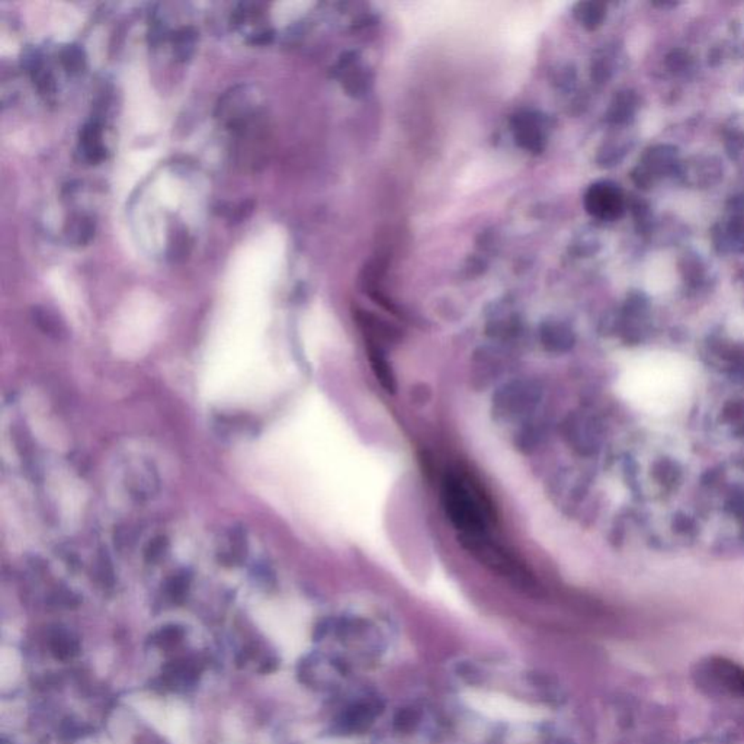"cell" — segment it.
Returning <instances> with one entry per match:
<instances>
[{
  "instance_id": "1",
  "label": "cell",
  "mask_w": 744,
  "mask_h": 744,
  "mask_svg": "<svg viewBox=\"0 0 744 744\" xmlns=\"http://www.w3.org/2000/svg\"><path fill=\"white\" fill-rule=\"evenodd\" d=\"M444 510L458 535L491 534L496 512L479 482L464 472H450L441 483Z\"/></svg>"
},
{
  "instance_id": "2",
  "label": "cell",
  "mask_w": 744,
  "mask_h": 744,
  "mask_svg": "<svg viewBox=\"0 0 744 744\" xmlns=\"http://www.w3.org/2000/svg\"><path fill=\"white\" fill-rule=\"evenodd\" d=\"M635 378L638 398L650 410L672 409L688 386L685 368L676 361H645Z\"/></svg>"
},
{
  "instance_id": "3",
  "label": "cell",
  "mask_w": 744,
  "mask_h": 744,
  "mask_svg": "<svg viewBox=\"0 0 744 744\" xmlns=\"http://www.w3.org/2000/svg\"><path fill=\"white\" fill-rule=\"evenodd\" d=\"M458 542L470 556L494 573L523 587L532 585V576L520 560V557H516L512 551H509L508 547L494 539L493 535H458Z\"/></svg>"
},
{
  "instance_id": "4",
  "label": "cell",
  "mask_w": 744,
  "mask_h": 744,
  "mask_svg": "<svg viewBox=\"0 0 744 744\" xmlns=\"http://www.w3.org/2000/svg\"><path fill=\"white\" fill-rule=\"evenodd\" d=\"M698 685L715 695L744 700V667L726 657L711 656L698 664Z\"/></svg>"
},
{
  "instance_id": "5",
  "label": "cell",
  "mask_w": 744,
  "mask_h": 744,
  "mask_svg": "<svg viewBox=\"0 0 744 744\" xmlns=\"http://www.w3.org/2000/svg\"><path fill=\"white\" fill-rule=\"evenodd\" d=\"M585 206L590 215L601 220H615L624 213V196L618 186L609 182H597L587 189Z\"/></svg>"
},
{
  "instance_id": "6",
  "label": "cell",
  "mask_w": 744,
  "mask_h": 744,
  "mask_svg": "<svg viewBox=\"0 0 744 744\" xmlns=\"http://www.w3.org/2000/svg\"><path fill=\"white\" fill-rule=\"evenodd\" d=\"M515 138L520 148L539 153L547 143L546 124L535 114L516 115Z\"/></svg>"
},
{
  "instance_id": "7",
  "label": "cell",
  "mask_w": 744,
  "mask_h": 744,
  "mask_svg": "<svg viewBox=\"0 0 744 744\" xmlns=\"http://www.w3.org/2000/svg\"><path fill=\"white\" fill-rule=\"evenodd\" d=\"M367 345H368L369 362H371V368L376 374L377 380L380 381L384 390L393 395L397 386H396V377L388 364L387 358L383 354L380 345H377L374 340L368 339Z\"/></svg>"
},
{
  "instance_id": "8",
  "label": "cell",
  "mask_w": 744,
  "mask_h": 744,
  "mask_svg": "<svg viewBox=\"0 0 744 744\" xmlns=\"http://www.w3.org/2000/svg\"><path fill=\"white\" fill-rule=\"evenodd\" d=\"M676 148L671 146H659L650 148L644 156V165L647 169L654 172H666L674 163Z\"/></svg>"
},
{
  "instance_id": "9",
  "label": "cell",
  "mask_w": 744,
  "mask_h": 744,
  "mask_svg": "<svg viewBox=\"0 0 744 744\" xmlns=\"http://www.w3.org/2000/svg\"><path fill=\"white\" fill-rule=\"evenodd\" d=\"M576 16L587 30H595L604 21L605 8L601 4H580L576 8Z\"/></svg>"
},
{
  "instance_id": "10",
  "label": "cell",
  "mask_w": 744,
  "mask_h": 744,
  "mask_svg": "<svg viewBox=\"0 0 744 744\" xmlns=\"http://www.w3.org/2000/svg\"><path fill=\"white\" fill-rule=\"evenodd\" d=\"M688 54H686L685 52H682V50H676V52H671V54L667 56L666 64L671 71L679 72L688 64Z\"/></svg>"
},
{
  "instance_id": "11",
  "label": "cell",
  "mask_w": 744,
  "mask_h": 744,
  "mask_svg": "<svg viewBox=\"0 0 744 744\" xmlns=\"http://www.w3.org/2000/svg\"><path fill=\"white\" fill-rule=\"evenodd\" d=\"M691 744H730L727 741L720 740V739H715V737H704V739H697V740L692 741Z\"/></svg>"
}]
</instances>
